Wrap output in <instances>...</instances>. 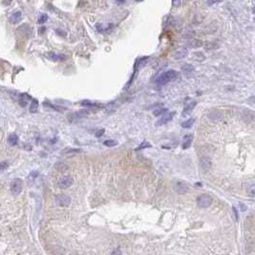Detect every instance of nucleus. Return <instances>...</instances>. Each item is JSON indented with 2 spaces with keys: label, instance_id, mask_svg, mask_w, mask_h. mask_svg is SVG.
Masks as SVG:
<instances>
[{
  "label": "nucleus",
  "instance_id": "5701e85b",
  "mask_svg": "<svg viewBox=\"0 0 255 255\" xmlns=\"http://www.w3.org/2000/svg\"><path fill=\"white\" fill-rule=\"evenodd\" d=\"M148 147H151V144L149 143V142H147V141H142L139 146L135 149L136 151H138V150H141V149H144V148H148Z\"/></svg>",
  "mask_w": 255,
  "mask_h": 255
},
{
  "label": "nucleus",
  "instance_id": "a878e982",
  "mask_svg": "<svg viewBox=\"0 0 255 255\" xmlns=\"http://www.w3.org/2000/svg\"><path fill=\"white\" fill-rule=\"evenodd\" d=\"M247 191H248V194L249 196H251V197L254 196V184L253 183H251L250 185L248 186Z\"/></svg>",
  "mask_w": 255,
  "mask_h": 255
},
{
  "label": "nucleus",
  "instance_id": "c9c22d12",
  "mask_svg": "<svg viewBox=\"0 0 255 255\" xmlns=\"http://www.w3.org/2000/svg\"><path fill=\"white\" fill-rule=\"evenodd\" d=\"M112 253H113V254H115V253H120V251H119V250H115V251H113Z\"/></svg>",
  "mask_w": 255,
  "mask_h": 255
},
{
  "label": "nucleus",
  "instance_id": "2eb2a0df",
  "mask_svg": "<svg viewBox=\"0 0 255 255\" xmlns=\"http://www.w3.org/2000/svg\"><path fill=\"white\" fill-rule=\"evenodd\" d=\"M192 141H193V136L192 135H186L183 139V144H181V146H183L184 149H187L191 146Z\"/></svg>",
  "mask_w": 255,
  "mask_h": 255
},
{
  "label": "nucleus",
  "instance_id": "cd10ccee",
  "mask_svg": "<svg viewBox=\"0 0 255 255\" xmlns=\"http://www.w3.org/2000/svg\"><path fill=\"white\" fill-rule=\"evenodd\" d=\"M194 56H195V58L197 60H199V61H203V60L205 59V56L202 53H195V54H194Z\"/></svg>",
  "mask_w": 255,
  "mask_h": 255
},
{
  "label": "nucleus",
  "instance_id": "412c9836",
  "mask_svg": "<svg viewBox=\"0 0 255 255\" xmlns=\"http://www.w3.org/2000/svg\"><path fill=\"white\" fill-rule=\"evenodd\" d=\"M44 105H45V106H48V107H50V108H52V109H54V110H56V111H59V112L65 110V108H63V107H61V106L53 105V104L49 103L48 101H45V102H44Z\"/></svg>",
  "mask_w": 255,
  "mask_h": 255
},
{
  "label": "nucleus",
  "instance_id": "b1692460",
  "mask_svg": "<svg viewBox=\"0 0 255 255\" xmlns=\"http://www.w3.org/2000/svg\"><path fill=\"white\" fill-rule=\"evenodd\" d=\"M118 144V141L115 140H107L104 141V145L107 147H112V146H116Z\"/></svg>",
  "mask_w": 255,
  "mask_h": 255
},
{
  "label": "nucleus",
  "instance_id": "39448f33",
  "mask_svg": "<svg viewBox=\"0 0 255 255\" xmlns=\"http://www.w3.org/2000/svg\"><path fill=\"white\" fill-rule=\"evenodd\" d=\"M212 204V198L208 194H202L197 198V204L201 208H208Z\"/></svg>",
  "mask_w": 255,
  "mask_h": 255
},
{
  "label": "nucleus",
  "instance_id": "f3484780",
  "mask_svg": "<svg viewBox=\"0 0 255 255\" xmlns=\"http://www.w3.org/2000/svg\"><path fill=\"white\" fill-rule=\"evenodd\" d=\"M38 110V101L36 100H33L32 99V102H31V106H30V112L31 113H36Z\"/></svg>",
  "mask_w": 255,
  "mask_h": 255
},
{
  "label": "nucleus",
  "instance_id": "ddd939ff",
  "mask_svg": "<svg viewBox=\"0 0 255 255\" xmlns=\"http://www.w3.org/2000/svg\"><path fill=\"white\" fill-rule=\"evenodd\" d=\"M29 101H32V98L28 94H21L18 99V104L21 107H26Z\"/></svg>",
  "mask_w": 255,
  "mask_h": 255
},
{
  "label": "nucleus",
  "instance_id": "7ed1b4c3",
  "mask_svg": "<svg viewBox=\"0 0 255 255\" xmlns=\"http://www.w3.org/2000/svg\"><path fill=\"white\" fill-rule=\"evenodd\" d=\"M189 188H190L189 184L185 181H177L173 185L174 191L177 194H180V195H184V194L187 193L189 191Z\"/></svg>",
  "mask_w": 255,
  "mask_h": 255
},
{
  "label": "nucleus",
  "instance_id": "7c9ffc66",
  "mask_svg": "<svg viewBox=\"0 0 255 255\" xmlns=\"http://www.w3.org/2000/svg\"><path fill=\"white\" fill-rule=\"evenodd\" d=\"M38 171H32L30 173V175H29V179L30 180H34V179L38 178Z\"/></svg>",
  "mask_w": 255,
  "mask_h": 255
},
{
  "label": "nucleus",
  "instance_id": "423d86ee",
  "mask_svg": "<svg viewBox=\"0 0 255 255\" xmlns=\"http://www.w3.org/2000/svg\"><path fill=\"white\" fill-rule=\"evenodd\" d=\"M56 203L59 206L67 208L71 204V198L68 195H66V194H58V195L56 196Z\"/></svg>",
  "mask_w": 255,
  "mask_h": 255
},
{
  "label": "nucleus",
  "instance_id": "f257e3e1",
  "mask_svg": "<svg viewBox=\"0 0 255 255\" xmlns=\"http://www.w3.org/2000/svg\"><path fill=\"white\" fill-rule=\"evenodd\" d=\"M180 76L178 74V72H176L175 70H169L158 77L156 78L155 82H156V84L159 85V86H163V85H165L166 83H168L170 81L176 80Z\"/></svg>",
  "mask_w": 255,
  "mask_h": 255
},
{
  "label": "nucleus",
  "instance_id": "bb28decb",
  "mask_svg": "<svg viewBox=\"0 0 255 255\" xmlns=\"http://www.w3.org/2000/svg\"><path fill=\"white\" fill-rule=\"evenodd\" d=\"M9 167V162L8 161H3L0 163V171H4Z\"/></svg>",
  "mask_w": 255,
  "mask_h": 255
},
{
  "label": "nucleus",
  "instance_id": "6ab92c4d",
  "mask_svg": "<svg viewBox=\"0 0 255 255\" xmlns=\"http://www.w3.org/2000/svg\"><path fill=\"white\" fill-rule=\"evenodd\" d=\"M194 123H195V119L191 118V119H188L183 121L181 125V127H183V128H190L194 124Z\"/></svg>",
  "mask_w": 255,
  "mask_h": 255
},
{
  "label": "nucleus",
  "instance_id": "6e6552de",
  "mask_svg": "<svg viewBox=\"0 0 255 255\" xmlns=\"http://www.w3.org/2000/svg\"><path fill=\"white\" fill-rule=\"evenodd\" d=\"M72 184H73V178L71 176H64L62 178H60V180L58 181V186L62 189L70 187Z\"/></svg>",
  "mask_w": 255,
  "mask_h": 255
},
{
  "label": "nucleus",
  "instance_id": "f704fd0d",
  "mask_svg": "<svg viewBox=\"0 0 255 255\" xmlns=\"http://www.w3.org/2000/svg\"><path fill=\"white\" fill-rule=\"evenodd\" d=\"M117 1L119 2V3H123V2L125 1V0H117Z\"/></svg>",
  "mask_w": 255,
  "mask_h": 255
},
{
  "label": "nucleus",
  "instance_id": "1a4fd4ad",
  "mask_svg": "<svg viewBox=\"0 0 255 255\" xmlns=\"http://www.w3.org/2000/svg\"><path fill=\"white\" fill-rule=\"evenodd\" d=\"M174 115H175V112H171V113H166V114H164L159 120L157 121V123H156V124H157V125H159V126H161V125H164V124L168 123L169 121L173 119Z\"/></svg>",
  "mask_w": 255,
  "mask_h": 255
},
{
  "label": "nucleus",
  "instance_id": "a211bd4d",
  "mask_svg": "<svg viewBox=\"0 0 255 255\" xmlns=\"http://www.w3.org/2000/svg\"><path fill=\"white\" fill-rule=\"evenodd\" d=\"M188 46L190 48H200L203 46V42L199 39H192L188 42Z\"/></svg>",
  "mask_w": 255,
  "mask_h": 255
},
{
  "label": "nucleus",
  "instance_id": "72a5a7b5",
  "mask_svg": "<svg viewBox=\"0 0 255 255\" xmlns=\"http://www.w3.org/2000/svg\"><path fill=\"white\" fill-rule=\"evenodd\" d=\"M56 33L58 34H60V35H65V33L64 32H60V30H56Z\"/></svg>",
  "mask_w": 255,
  "mask_h": 255
},
{
  "label": "nucleus",
  "instance_id": "4468645a",
  "mask_svg": "<svg viewBox=\"0 0 255 255\" xmlns=\"http://www.w3.org/2000/svg\"><path fill=\"white\" fill-rule=\"evenodd\" d=\"M188 54V51L185 48H180V49L176 50L174 52V58L175 59H181V58H185Z\"/></svg>",
  "mask_w": 255,
  "mask_h": 255
},
{
  "label": "nucleus",
  "instance_id": "c85d7f7f",
  "mask_svg": "<svg viewBox=\"0 0 255 255\" xmlns=\"http://www.w3.org/2000/svg\"><path fill=\"white\" fill-rule=\"evenodd\" d=\"M47 20H48L47 15H41V16H39L38 20V24H44Z\"/></svg>",
  "mask_w": 255,
  "mask_h": 255
},
{
  "label": "nucleus",
  "instance_id": "9d476101",
  "mask_svg": "<svg viewBox=\"0 0 255 255\" xmlns=\"http://www.w3.org/2000/svg\"><path fill=\"white\" fill-rule=\"evenodd\" d=\"M46 56H47L48 59L52 60V61H61V60H64V59H65V56H63V55H58V54H56V53H53V52L47 53V54H46Z\"/></svg>",
  "mask_w": 255,
  "mask_h": 255
},
{
  "label": "nucleus",
  "instance_id": "393cba45",
  "mask_svg": "<svg viewBox=\"0 0 255 255\" xmlns=\"http://www.w3.org/2000/svg\"><path fill=\"white\" fill-rule=\"evenodd\" d=\"M166 111H167V109H166V108H157L156 110L153 112V115L156 116V117H158V116H160V115L165 113Z\"/></svg>",
  "mask_w": 255,
  "mask_h": 255
},
{
  "label": "nucleus",
  "instance_id": "4be33fe9",
  "mask_svg": "<svg viewBox=\"0 0 255 255\" xmlns=\"http://www.w3.org/2000/svg\"><path fill=\"white\" fill-rule=\"evenodd\" d=\"M181 71L185 72V73H191L194 70V67H193V65L186 63V64H184L183 66H181Z\"/></svg>",
  "mask_w": 255,
  "mask_h": 255
},
{
  "label": "nucleus",
  "instance_id": "c756f323",
  "mask_svg": "<svg viewBox=\"0 0 255 255\" xmlns=\"http://www.w3.org/2000/svg\"><path fill=\"white\" fill-rule=\"evenodd\" d=\"M82 105H85V106H88V107H95V106H98L96 103L94 102H91V101H84L81 102Z\"/></svg>",
  "mask_w": 255,
  "mask_h": 255
},
{
  "label": "nucleus",
  "instance_id": "2f4dec72",
  "mask_svg": "<svg viewBox=\"0 0 255 255\" xmlns=\"http://www.w3.org/2000/svg\"><path fill=\"white\" fill-rule=\"evenodd\" d=\"M103 133H104V129L99 130L98 132L96 133V137H101V136H102V135H103Z\"/></svg>",
  "mask_w": 255,
  "mask_h": 255
},
{
  "label": "nucleus",
  "instance_id": "dca6fc26",
  "mask_svg": "<svg viewBox=\"0 0 255 255\" xmlns=\"http://www.w3.org/2000/svg\"><path fill=\"white\" fill-rule=\"evenodd\" d=\"M18 136L16 134H11L8 138V142L10 145H11V146H16V145L18 144Z\"/></svg>",
  "mask_w": 255,
  "mask_h": 255
},
{
  "label": "nucleus",
  "instance_id": "9b49d317",
  "mask_svg": "<svg viewBox=\"0 0 255 255\" xmlns=\"http://www.w3.org/2000/svg\"><path fill=\"white\" fill-rule=\"evenodd\" d=\"M197 102L195 101H191L189 102H187L184 108V111H183V116H186V115H189L192 111H193V109L195 108Z\"/></svg>",
  "mask_w": 255,
  "mask_h": 255
},
{
  "label": "nucleus",
  "instance_id": "20e7f679",
  "mask_svg": "<svg viewBox=\"0 0 255 255\" xmlns=\"http://www.w3.org/2000/svg\"><path fill=\"white\" fill-rule=\"evenodd\" d=\"M23 189V181L19 178L13 180L10 184V190L13 195H19Z\"/></svg>",
  "mask_w": 255,
  "mask_h": 255
},
{
  "label": "nucleus",
  "instance_id": "473e14b6",
  "mask_svg": "<svg viewBox=\"0 0 255 255\" xmlns=\"http://www.w3.org/2000/svg\"><path fill=\"white\" fill-rule=\"evenodd\" d=\"M11 2V0H2V3H3V5H5V6L10 5Z\"/></svg>",
  "mask_w": 255,
  "mask_h": 255
},
{
  "label": "nucleus",
  "instance_id": "f8f14e48",
  "mask_svg": "<svg viewBox=\"0 0 255 255\" xmlns=\"http://www.w3.org/2000/svg\"><path fill=\"white\" fill-rule=\"evenodd\" d=\"M21 20H22V14H21L20 11H16V13H14L9 18V21L11 24H17Z\"/></svg>",
  "mask_w": 255,
  "mask_h": 255
},
{
  "label": "nucleus",
  "instance_id": "aec40b11",
  "mask_svg": "<svg viewBox=\"0 0 255 255\" xmlns=\"http://www.w3.org/2000/svg\"><path fill=\"white\" fill-rule=\"evenodd\" d=\"M79 152H81V151L79 149H77V148H66L61 152V154L71 155V154H76V153H79Z\"/></svg>",
  "mask_w": 255,
  "mask_h": 255
},
{
  "label": "nucleus",
  "instance_id": "f03ea898",
  "mask_svg": "<svg viewBox=\"0 0 255 255\" xmlns=\"http://www.w3.org/2000/svg\"><path fill=\"white\" fill-rule=\"evenodd\" d=\"M89 115L88 111L87 110H80V111H78V112H74V113H71L67 116V119L70 123H77L78 121L85 119L87 116Z\"/></svg>",
  "mask_w": 255,
  "mask_h": 255
},
{
  "label": "nucleus",
  "instance_id": "0eeeda50",
  "mask_svg": "<svg viewBox=\"0 0 255 255\" xmlns=\"http://www.w3.org/2000/svg\"><path fill=\"white\" fill-rule=\"evenodd\" d=\"M200 165H201V168L204 170V171L208 172L211 169V166H212V162L210 160V158L208 157H202L200 159Z\"/></svg>",
  "mask_w": 255,
  "mask_h": 255
},
{
  "label": "nucleus",
  "instance_id": "e433bc0d",
  "mask_svg": "<svg viewBox=\"0 0 255 255\" xmlns=\"http://www.w3.org/2000/svg\"><path fill=\"white\" fill-rule=\"evenodd\" d=\"M137 1H141V0H137Z\"/></svg>",
  "mask_w": 255,
  "mask_h": 255
}]
</instances>
